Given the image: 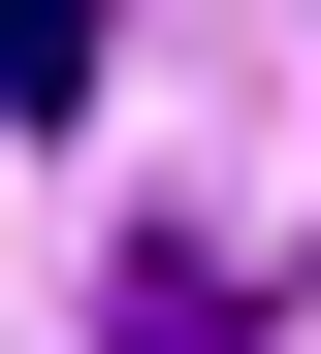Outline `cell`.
<instances>
[{"label": "cell", "instance_id": "obj_1", "mask_svg": "<svg viewBox=\"0 0 321 354\" xmlns=\"http://www.w3.org/2000/svg\"><path fill=\"white\" fill-rule=\"evenodd\" d=\"M257 322V258H193V225H161V258H97V354H225Z\"/></svg>", "mask_w": 321, "mask_h": 354}, {"label": "cell", "instance_id": "obj_2", "mask_svg": "<svg viewBox=\"0 0 321 354\" xmlns=\"http://www.w3.org/2000/svg\"><path fill=\"white\" fill-rule=\"evenodd\" d=\"M97 65H128V0H0V97H32V129H64Z\"/></svg>", "mask_w": 321, "mask_h": 354}]
</instances>
